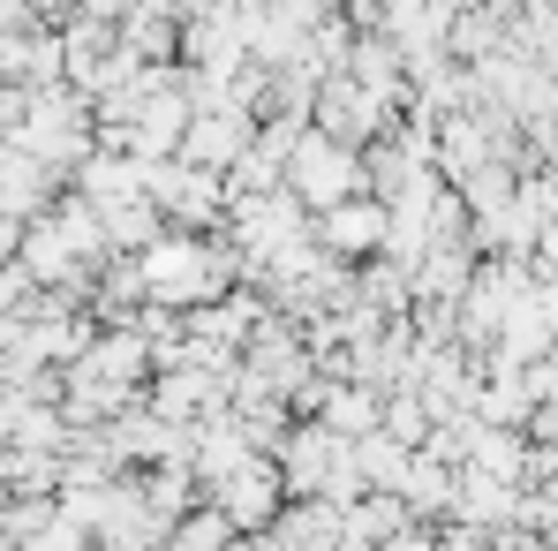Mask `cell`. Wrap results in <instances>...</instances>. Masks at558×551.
Masks as SVG:
<instances>
[{"mask_svg": "<svg viewBox=\"0 0 558 551\" xmlns=\"http://www.w3.org/2000/svg\"><path fill=\"white\" fill-rule=\"evenodd\" d=\"M15 250H23V219L0 212V265H15Z\"/></svg>", "mask_w": 558, "mask_h": 551, "instance_id": "obj_8", "label": "cell"}, {"mask_svg": "<svg viewBox=\"0 0 558 551\" xmlns=\"http://www.w3.org/2000/svg\"><path fill=\"white\" fill-rule=\"evenodd\" d=\"M279 460H265V454H250L242 468H227L219 483H204V499H219L227 506V522L250 537V529H265V522H279Z\"/></svg>", "mask_w": 558, "mask_h": 551, "instance_id": "obj_5", "label": "cell"}, {"mask_svg": "<svg viewBox=\"0 0 558 551\" xmlns=\"http://www.w3.org/2000/svg\"><path fill=\"white\" fill-rule=\"evenodd\" d=\"M325 400V423L340 431V439H363V431H385V408H377L363 385H325L317 393Z\"/></svg>", "mask_w": 558, "mask_h": 551, "instance_id": "obj_7", "label": "cell"}, {"mask_svg": "<svg viewBox=\"0 0 558 551\" xmlns=\"http://www.w3.org/2000/svg\"><path fill=\"white\" fill-rule=\"evenodd\" d=\"M136 273H144V302H167V310H189V302H204V295H219L227 279H234V265L196 235V227H182V235H151L144 250H136Z\"/></svg>", "mask_w": 558, "mask_h": 551, "instance_id": "obj_1", "label": "cell"}, {"mask_svg": "<svg viewBox=\"0 0 558 551\" xmlns=\"http://www.w3.org/2000/svg\"><path fill=\"white\" fill-rule=\"evenodd\" d=\"M279 182L294 189L310 212H325V204H340V196H355V189H363V159H355V144H348V136H332V129H310V121H302V136L287 144Z\"/></svg>", "mask_w": 558, "mask_h": 551, "instance_id": "obj_2", "label": "cell"}, {"mask_svg": "<svg viewBox=\"0 0 558 551\" xmlns=\"http://www.w3.org/2000/svg\"><path fill=\"white\" fill-rule=\"evenodd\" d=\"M310 235H317V250H325V257L355 265V257H377V250H385V235H392V212H385V204H371V196L355 189V196L325 204Z\"/></svg>", "mask_w": 558, "mask_h": 551, "instance_id": "obj_4", "label": "cell"}, {"mask_svg": "<svg viewBox=\"0 0 558 551\" xmlns=\"http://www.w3.org/2000/svg\"><path fill=\"white\" fill-rule=\"evenodd\" d=\"M250 144H257V121H250V106H242V98H211V106H196V113H189V129H182V159L211 167V175H227Z\"/></svg>", "mask_w": 558, "mask_h": 551, "instance_id": "obj_3", "label": "cell"}, {"mask_svg": "<svg viewBox=\"0 0 558 551\" xmlns=\"http://www.w3.org/2000/svg\"><path fill=\"white\" fill-rule=\"evenodd\" d=\"M53 182H61V167H46L38 152H23V144L0 136V212L38 219V212L53 204Z\"/></svg>", "mask_w": 558, "mask_h": 551, "instance_id": "obj_6", "label": "cell"}]
</instances>
